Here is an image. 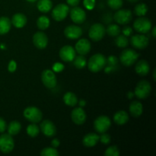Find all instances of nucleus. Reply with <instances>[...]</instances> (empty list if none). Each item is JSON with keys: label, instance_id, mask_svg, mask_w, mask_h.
I'll return each instance as SVG.
<instances>
[{"label": "nucleus", "instance_id": "72a5a7b5", "mask_svg": "<svg viewBox=\"0 0 156 156\" xmlns=\"http://www.w3.org/2000/svg\"><path fill=\"white\" fill-rule=\"evenodd\" d=\"M134 12L139 17L145 16L148 12V6L145 3H139L135 6Z\"/></svg>", "mask_w": 156, "mask_h": 156}, {"label": "nucleus", "instance_id": "4c0bfd02", "mask_svg": "<svg viewBox=\"0 0 156 156\" xmlns=\"http://www.w3.org/2000/svg\"><path fill=\"white\" fill-rule=\"evenodd\" d=\"M101 135L99 136V141L101 142L102 144L108 145L111 142V137L108 133H106V132L101 133Z\"/></svg>", "mask_w": 156, "mask_h": 156}, {"label": "nucleus", "instance_id": "f704fd0d", "mask_svg": "<svg viewBox=\"0 0 156 156\" xmlns=\"http://www.w3.org/2000/svg\"><path fill=\"white\" fill-rule=\"evenodd\" d=\"M59 153L56 148L53 147H47L44 148L41 152V156H57Z\"/></svg>", "mask_w": 156, "mask_h": 156}, {"label": "nucleus", "instance_id": "cd10ccee", "mask_svg": "<svg viewBox=\"0 0 156 156\" xmlns=\"http://www.w3.org/2000/svg\"><path fill=\"white\" fill-rule=\"evenodd\" d=\"M6 129L8 130V133L10 134L11 136H15L19 133L21 131V125L17 120H13V121L10 122Z\"/></svg>", "mask_w": 156, "mask_h": 156}, {"label": "nucleus", "instance_id": "603ef678", "mask_svg": "<svg viewBox=\"0 0 156 156\" xmlns=\"http://www.w3.org/2000/svg\"><path fill=\"white\" fill-rule=\"evenodd\" d=\"M155 69H154L153 71V79H154V81H155Z\"/></svg>", "mask_w": 156, "mask_h": 156}, {"label": "nucleus", "instance_id": "bb28decb", "mask_svg": "<svg viewBox=\"0 0 156 156\" xmlns=\"http://www.w3.org/2000/svg\"><path fill=\"white\" fill-rule=\"evenodd\" d=\"M37 8L41 12L47 13L53 8V2L51 0H38Z\"/></svg>", "mask_w": 156, "mask_h": 156}, {"label": "nucleus", "instance_id": "6e6552de", "mask_svg": "<svg viewBox=\"0 0 156 156\" xmlns=\"http://www.w3.org/2000/svg\"><path fill=\"white\" fill-rule=\"evenodd\" d=\"M15 147V142H14L12 136L9 133H2L0 136V151L4 154L10 153L12 152Z\"/></svg>", "mask_w": 156, "mask_h": 156}, {"label": "nucleus", "instance_id": "49530a36", "mask_svg": "<svg viewBox=\"0 0 156 156\" xmlns=\"http://www.w3.org/2000/svg\"><path fill=\"white\" fill-rule=\"evenodd\" d=\"M59 144H60V141L59 140V139L55 138V139H53V140H52V141H51L52 147L56 148V149L57 147H59Z\"/></svg>", "mask_w": 156, "mask_h": 156}, {"label": "nucleus", "instance_id": "79ce46f5", "mask_svg": "<svg viewBox=\"0 0 156 156\" xmlns=\"http://www.w3.org/2000/svg\"><path fill=\"white\" fill-rule=\"evenodd\" d=\"M122 33H123V34L125 35L126 37L130 36L133 34L132 27H129V26H126V27H123V29H122Z\"/></svg>", "mask_w": 156, "mask_h": 156}, {"label": "nucleus", "instance_id": "a19ab883", "mask_svg": "<svg viewBox=\"0 0 156 156\" xmlns=\"http://www.w3.org/2000/svg\"><path fill=\"white\" fill-rule=\"evenodd\" d=\"M64 66L60 62H56L54 65L53 66V71L56 72V73H60L63 70Z\"/></svg>", "mask_w": 156, "mask_h": 156}, {"label": "nucleus", "instance_id": "8fccbe9b", "mask_svg": "<svg viewBox=\"0 0 156 156\" xmlns=\"http://www.w3.org/2000/svg\"><path fill=\"white\" fill-rule=\"evenodd\" d=\"M152 37H156V34H155V30H156V27H152Z\"/></svg>", "mask_w": 156, "mask_h": 156}, {"label": "nucleus", "instance_id": "58836bf2", "mask_svg": "<svg viewBox=\"0 0 156 156\" xmlns=\"http://www.w3.org/2000/svg\"><path fill=\"white\" fill-rule=\"evenodd\" d=\"M118 58L115 56H109L107 58V66H113L116 67L117 65L118 64Z\"/></svg>", "mask_w": 156, "mask_h": 156}, {"label": "nucleus", "instance_id": "f257e3e1", "mask_svg": "<svg viewBox=\"0 0 156 156\" xmlns=\"http://www.w3.org/2000/svg\"><path fill=\"white\" fill-rule=\"evenodd\" d=\"M107 65V58L101 53H96L91 56L88 62V67L91 73H98L101 71Z\"/></svg>", "mask_w": 156, "mask_h": 156}, {"label": "nucleus", "instance_id": "c03bdc74", "mask_svg": "<svg viewBox=\"0 0 156 156\" xmlns=\"http://www.w3.org/2000/svg\"><path fill=\"white\" fill-rule=\"evenodd\" d=\"M16 68H17L16 62L13 60L11 61L9 64V67H8V69H9V71L10 72V73H13V72L15 71Z\"/></svg>", "mask_w": 156, "mask_h": 156}, {"label": "nucleus", "instance_id": "f3484780", "mask_svg": "<svg viewBox=\"0 0 156 156\" xmlns=\"http://www.w3.org/2000/svg\"><path fill=\"white\" fill-rule=\"evenodd\" d=\"M40 129L44 136L53 137L56 134V128L54 123L50 120H44L41 122Z\"/></svg>", "mask_w": 156, "mask_h": 156}, {"label": "nucleus", "instance_id": "f03ea898", "mask_svg": "<svg viewBox=\"0 0 156 156\" xmlns=\"http://www.w3.org/2000/svg\"><path fill=\"white\" fill-rule=\"evenodd\" d=\"M140 55L133 49H125L121 52L120 56V61L124 66H131L138 60Z\"/></svg>", "mask_w": 156, "mask_h": 156}, {"label": "nucleus", "instance_id": "e433bc0d", "mask_svg": "<svg viewBox=\"0 0 156 156\" xmlns=\"http://www.w3.org/2000/svg\"><path fill=\"white\" fill-rule=\"evenodd\" d=\"M105 156H118L120 155V149L117 146H109L105 152Z\"/></svg>", "mask_w": 156, "mask_h": 156}, {"label": "nucleus", "instance_id": "dca6fc26", "mask_svg": "<svg viewBox=\"0 0 156 156\" xmlns=\"http://www.w3.org/2000/svg\"><path fill=\"white\" fill-rule=\"evenodd\" d=\"M32 41H33L34 45L40 50L45 49L48 44V37L47 34L43 31L36 32L33 35Z\"/></svg>", "mask_w": 156, "mask_h": 156}, {"label": "nucleus", "instance_id": "b1692460", "mask_svg": "<svg viewBox=\"0 0 156 156\" xmlns=\"http://www.w3.org/2000/svg\"><path fill=\"white\" fill-rule=\"evenodd\" d=\"M129 115L125 111H119L116 112L114 115V121L116 124L124 125L129 121Z\"/></svg>", "mask_w": 156, "mask_h": 156}, {"label": "nucleus", "instance_id": "2f4dec72", "mask_svg": "<svg viewBox=\"0 0 156 156\" xmlns=\"http://www.w3.org/2000/svg\"><path fill=\"white\" fill-rule=\"evenodd\" d=\"M115 44L120 48H126L129 44V40L125 35L119 34L116 37Z\"/></svg>", "mask_w": 156, "mask_h": 156}, {"label": "nucleus", "instance_id": "5701e85b", "mask_svg": "<svg viewBox=\"0 0 156 156\" xmlns=\"http://www.w3.org/2000/svg\"><path fill=\"white\" fill-rule=\"evenodd\" d=\"M129 113L134 117H139L143 112V106L141 102L138 101H133L130 103L129 107Z\"/></svg>", "mask_w": 156, "mask_h": 156}, {"label": "nucleus", "instance_id": "4468645a", "mask_svg": "<svg viewBox=\"0 0 156 156\" xmlns=\"http://www.w3.org/2000/svg\"><path fill=\"white\" fill-rule=\"evenodd\" d=\"M59 57L64 62H72L76 56V52L75 48L72 46L66 45L63 46L59 50Z\"/></svg>", "mask_w": 156, "mask_h": 156}, {"label": "nucleus", "instance_id": "9d476101", "mask_svg": "<svg viewBox=\"0 0 156 156\" xmlns=\"http://www.w3.org/2000/svg\"><path fill=\"white\" fill-rule=\"evenodd\" d=\"M111 126V119L107 116H99L94 121V129L98 133L107 132Z\"/></svg>", "mask_w": 156, "mask_h": 156}, {"label": "nucleus", "instance_id": "a18cd8bd", "mask_svg": "<svg viewBox=\"0 0 156 156\" xmlns=\"http://www.w3.org/2000/svg\"><path fill=\"white\" fill-rule=\"evenodd\" d=\"M66 2L69 6L75 7V6H77L79 4L80 0H66Z\"/></svg>", "mask_w": 156, "mask_h": 156}, {"label": "nucleus", "instance_id": "9b49d317", "mask_svg": "<svg viewBox=\"0 0 156 156\" xmlns=\"http://www.w3.org/2000/svg\"><path fill=\"white\" fill-rule=\"evenodd\" d=\"M114 19L118 24H127L132 21L133 14L129 9H118L114 15Z\"/></svg>", "mask_w": 156, "mask_h": 156}, {"label": "nucleus", "instance_id": "ea45409f", "mask_svg": "<svg viewBox=\"0 0 156 156\" xmlns=\"http://www.w3.org/2000/svg\"><path fill=\"white\" fill-rule=\"evenodd\" d=\"M83 4L87 9L91 10L94 9V5H95V0H84Z\"/></svg>", "mask_w": 156, "mask_h": 156}, {"label": "nucleus", "instance_id": "6ab92c4d", "mask_svg": "<svg viewBox=\"0 0 156 156\" xmlns=\"http://www.w3.org/2000/svg\"><path fill=\"white\" fill-rule=\"evenodd\" d=\"M75 50L77 53L82 56L88 54L91 50V43L86 38L80 39L77 41L75 46Z\"/></svg>", "mask_w": 156, "mask_h": 156}, {"label": "nucleus", "instance_id": "20e7f679", "mask_svg": "<svg viewBox=\"0 0 156 156\" xmlns=\"http://www.w3.org/2000/svg\"><path fill=\"white\" fill-rule=\"evenodd\" d=\"M24 118L30 121V123H37L41 121L43 118L42 111L38 108L34 106L27 107L23 112Z\"/></svg>", "mask_w": 156, "mask_h": 156}, {"label": "nucleus", "instance_id": "423d86ee", "mask_svg": "<svg viewBox=\"0 0 156 156\" xmlns=\"http://www.w3.org/2000/svg\"><path fill=\"white\" fill-rule=\"evenodd\" d=\"M106 34V28L103 24L100 23H96L92 24L88 30V36L89 38L93 41H100L103 39Z\"/></svg>", "mask_w": 156, "mask_h": 156}, {"label": "nucleus", "instance_id": "7c9ffc66", "mask_svg": "<svg viewBox=\"0 0 156 156\" xmlns=\"http://www.w3.org/2000/svg\"><path fill=\"white\" fill-rule=\"evenodd\" d=\"M26 131H27V134L29 136L32 137V138H34V137L37 136L39 135L41 129H40V127L36 123H32L31 124L28 125L27 126Z\"/></svg>", "mask_w": 156, "mask_h": 156}, {"label": "nucleus", "instance_id": "de8ad7c7", "mask_svg": "<svg viewBox=\"0 0 156 156\" xmlns=\"http://www.w3.org/2000/svg\"><path fill=\"white\" fill-rule=\"evenodd\" d=\"M78 104L79 105V107H81V108H83V107L85 106V105H86V101H85V100H80L79 101H78Z\"/></svg>", "mask_w": 156, "mask_h": 156}, {"label": "nucleus", "instance_id": "4be33fe9", "mask_svg": "<svg viewBox=\"0 0 156 156\" xmlns=\"http://www.w3.org/2000/svg\"><path fill=\"white\" fill-rule=\"evenodd\" d=\"M99 142V136L95 133H89L83 137L82 143L85 147H93Z\"/></svg>", "mask_w": 156, "mask_h": 156}, {"label": "nucleus", "instance_id": "a878e982", "mask_svg": "<svg viewBox=\"0 0 156 156\" xmlns=\"http://www.w3.org/2000/svg\"><path fill=\"white\" fill-rule=\"evenodd\" d=\"M63 101L67 106L69 107H75L77 105L78 101V98L75 93L69 91L66 92L63 96Z\"/></svg>", "mask_w": 156, "mask_h": 156}, {"label": "nucleus", "instance_id": "f8f14e48", "mask_svg": "<svg viewBox=\"0 0 156 156\" xmlns=\"http://www.w3.org/2000/svg\"><path fill=\"white\" fill-rule=\"evenodd\" d=\"M149 39L143 34L133 35L130 38V44L134 48L138 50H143L149 46Z\"/></svg>", "mask_w": 156, "mask_h": 156}, {"label": "nucleus", "instance_id": "1a4fd4ad", "mask_svg": "<svg viewBox=\"0 0 156 156\" xmlns=\"http://www.w3.org/2000/svg\"><path fill=\"white\" fill-rule=\"evenodd\" d=\"M69 6L64 3H60L55 6L52 10V17L56 21H62L69 13Z\"/></svg>", "mask_w": 156, "mask_h": 156}, {"label": "nucleus", "instance_id": "37998d69", "mask_svg": "<svg viewBox=\"0 0 156 156\" xmlns=\"http://www.w3.org/2000/svg\"><path fill=\"white\" fill-rule=\"evenodd\" d=\"M6 128H7V124L6 122L5 121L4 119L2 117H0V133H2L5 131Z\"/></svg>", "mask_w": 156, "mask_h": 156}, {"label": "nucleus", "instance_id": "c85d7f7f", "mask_svg": "<svg viewBox=\"0 0 156 156\" xmlns=\"http://www.w3.org/2000/svg\"><path fill=\"white\" fill-rule=\"evenodd\" d=\"M50 19L45 15L39 17L37 20V26L38 29H40L41 30H47L50 26Z\"/></svg>", "mask_w": 156, "mask_h": 156}, {"label": "nucleus", "instance_id": "a211bd4d", "mask_svg": "<svg viewBox=\"0 0 156 156\" xmlns=\"http://www.w3.org/2000/svg\"><path fill=\"white\" fill-rule=\"evenodd\" d=\"M82 29L78 25H72L67 26L64 30V35L66 38L71 40L79 39L82 35Z\"/></svg>", "mask_w": 156, "mask_h": 156}, {"label": "nucleus", "instance_id": "412c9836", "mask_svg": "<svg viewBox=\"0 0 156 156\" xmlns=\"http://www.w3.org/2000/svg\"><path fill=\"white\" fill-rule=\"evenodd\" d=\"M27 18L26 15L23 13H16L12 16L11 22L17 28H22L26 25Z\"/></svg>", "mask_w": 156, "mask_h": 156}, {"label": "nucleus", "instance_id": "39448f33", "mask_svg": "<svg viewBox=\"0 0 156 156\" xmlns=\"http://www.w3.org/2000/svg\"><path fill=\"white\" fill-rule=\"evenodd\" d=\"M152 21L150 19L144 16L139 17L133 22V28L139 34H147L152 29Z\"/></svg>", "mask_w": 156, "mask_h": 156}, {"label": "nucleus", "instance_id": "7ed1b4c3", "mask_svg": "<svg viewBox=\"0 0 156 156\" xmlns=\"http://www.w3.org/2000/svg\"><path fill=\"white\" fill-rule=\"evenodd\" d=\"M152 85L148 81L141 80L137 83L134 91V95L139 99H146L151 94Z\"/></svg>", "mask_w": 156, "mask_h": 156}, {"label": "nucleus", "instance_id": "473e14b6", "mask_svg": "<svg viewBox=\"0 0 156 156\" xmlns=\"http://www.w3.org/2000/svg\"><path fill=\"white\" fill-rule=\"evenodd\" d=\"M120 32H121V30L118 24H109L106 28V33H108V34L111 37H117V35L120 34Z\"/></svg>", "mask_w": 156, "mask_h": 156}, {"label": "nucleus", "instance_id": "aec40b11", "mask_svg": "<svg viewBox=\"0 0 156 156\" xmlns=\"http://www.w3.org/2000/svg\"><path fill=\"white\" fill-rule=\"evenodd\" d=\"M135 71L136 74L140 76H146L150 71V66L149 62L145 59H141L136 62L135 66Z\"/></svg>", "mask_w": 156, "mask_h": 156}, {"label": "nucleus", "instance_id": "864d4df0", "mask_svg": "<svg viewBox=\"0 0 156 156\" xmlns=\"http://www.w3.org/2000/svg\"><path fill=\"white\" fill-rule=\"evenodd\" d=\"M27 2H34L37 1V0H26Z\"/></svg>", "mask_w": 156, "mask_h": 156}, {"label": "nucleus", "instance_id": "2eb2a0df", "mask_svg": "<svg viewBox=\"0 0 156 156\" xmlns=\"http://www.w3.org/2000/svg\"><path fill=\"white\" fill-rule=\"evenodd\" d=\"M87 115L84 109L81 107L75 108L72 111L71 119L73 123L76 125H82L86 121Z\"/></svg>", "mask_w": 156, "mask_h": 156}, {"label": "nucleus", "instance_id": "0eeeda50", "mask_svg": "<svg viewBox=\"0 0 156 156\" xmlns=\"http://www.w3.org/2000/svg\"><path fill=\"white\" fill-rule=\"evenodd\" d=\"M41 81L46 88L53 89L57 85V79L55 73L51 69H45L41 73Z\"/></svg>", "mask_w": 156, "mask_h": 156}, {"label": "nucleus", "instance_id": "ddd939ff", "mask_svg": "<svg viewBox=\"0 0 156 156\" xmlns=\"http://www.w3.org/2000/svg\"><path fill=\"white\" fill-rule=\"evenodd\" d=\"M69 14L72 21L77 24H83L86 19V13L85 10L78 6H75L69 10Z\"/></svg>", "mask_w": 156, "mask_h": 156}, {"label": "nucleus", "instance_id": "09e8293b", "mask_svg": "<svg viewBox=\"0 0 156 156\" xmlns=\"http://www.w3.org/2000/svg\"><path fill=\"white\" fill-rule=\"evenodd\" d=\"M134 97V92H132V91H129L127 94V98L129 99H132Z\"/></svg>", "mask_w": 156, "mask_h": 156}, {"label": "nucleus", "instance_id": "c756f323", "mask_svg": "<svg viewBox=\"0 0 156 156\" xmlns=\"http://www.w3.org/2000/svg\"><path fill=\"white\" fill-rule=\"evenodd\" d=\"M73 65L76 68L79 69H82L85 68V66L87 65V60L85 56L82 55H79V56H76L73 59Z\"/></svg>", "mask_w": 156, "mask_h": 156}, {"label": "nucleus", "instance_id": "393cba45", "mask_svg": "<svg viewBox=\"0 0 156 156\" xmlns=\"http://www.w3.org/2000/svg\"><path fill=\"white\" fill-rule=\"evenodd\" d=\"M12 27V22L9 18L5 16L0 17V35L9 33Z\"/></svg>", "mask_w": 156, "mask_h": 156}, {"label": "nucleus", "instance_id": "3c124183", "mask_svg": "<svg viewBox=\"0 0 156 156\" xmlns=\"http://www.w3.org/2000/svg\"><path fill=\"white\" fill-rule=\"evenodd\" d=\"M127 1L129 2H131V3H135V2H137L139 0H127Z\"/></svg>", "mask_w": 156, "mask_h": 156}, {"label": "nucleus", "instance_id": "c9c22d12", "mask_svg": "<svg viewBox=\"0 0 156 156\" xmlns=\"http://www.w3.org/2000/svg\"><path fill=\"white\" fill-rule=\"evenodd\" d=\"M108 6L113 10H118L121 9V7L123 5V0H108Z\"/></svg>", "mask_w": 156, "mask_h": 156}]
</instances>
